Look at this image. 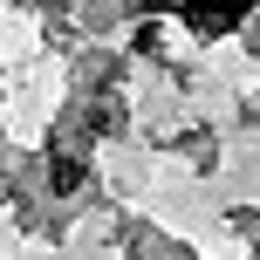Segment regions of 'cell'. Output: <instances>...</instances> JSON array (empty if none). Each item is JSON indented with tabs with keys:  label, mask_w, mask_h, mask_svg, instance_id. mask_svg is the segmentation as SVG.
Wrapping results in <instances>:
<instances>
[{
	"label": "cell",
	"mask_w": 260,
	"mask_h": 260,
	"mask_svg": "<svg viewBox=\"0 0 260 260\" xmlns=\"http://www.w3.org/2000/svg\"><path fill=\"white\" fill-rule=\"evenodd\" d=\"M247 7L253 0H185V21H192L199 35H226V27H240Z\"/></svg>",
	"instance_id": "obj_1"
}]
</instances>
